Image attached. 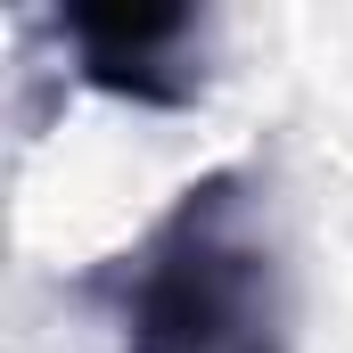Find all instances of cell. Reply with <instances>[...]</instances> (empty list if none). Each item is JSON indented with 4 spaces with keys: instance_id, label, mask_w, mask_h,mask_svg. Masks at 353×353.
I'll list each match as a JSON object with an SVG mask.
<instances>
[{
    "instance_id": "2",
    "label": "cell",
    "mask_w": 353,
    "mask_h": 353,
    "mask_svg": "<svg viewBox=\"0 0 353 353\" xmlns=\"http://www.w3.org/2000/svg\"><path fill=\"white\" fill-rule=\"evenodd\" d=\"M66 41L83 50V74L99 90L148 99V107H181L197 99V17L189 8H66Z\"/></svg>"
},
{
    "instance_id": "1",
    "label": "cell",
    "mask_w": 353,
    "mask_h": 353,
    "mask_svg": "<svg viewBox=\"0 0 353 353\" xmlns=\"http://www.w3.org/2000/svg\"><path fill=\"white\" fill-rule=\"evenodd\" d=\"M255 181L205 173L123 263V353H288V271Z\"/></svg>"
}]
</instances>
